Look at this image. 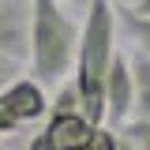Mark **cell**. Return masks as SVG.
Wrapping results in <instances>:
<instances>
[{
	"mask_svg": "<svg viewBox=\"0 0 150 150\" xmlns=\"http://www.w3.org/2000/svg\"><path fill=\"white\" fill-rule=\"evenodd\" d=\"M26 150H49V143H45V135H41V131H38L34 139H30V146Z\"/></svg>",
	"mask_w": 150,
	"mask_h": 150,
	"instance_id": "5bb4252c",
	"label": "cell"
},
{
	"mask_svg": "<svg viewBox=\"0 0 150 150\" xmlns=\"http://www.w3.org/2000/svg\"><path fill=\"white\" fill-rule=\"evenodd\" d=\"M0 101L8 105V112L15 116L19 128L45 120L49 109H53V101H49V94L41 86V79H26V75H19L15 83H8V86L0 90Z\"/></svg>",
	"mask_w": 150,
	"mask_h": 150,
	"instance_id": "5b68a950",
	"label": "cell"
},
{
	"mask_svg": "<svg viewBox=\"0 0 150 150\" xmlns=\"http://www.w3.org/2000/svg\"><path fill=\"white\" fill-rule=\"evenodd\" d=\"M64 4H71V8H90V0H64Z\"/></svg>",
	"mask_w": 150,
	"mask_h": 150,
	"instance_id": "9a60e30c",
	"label": "cell"
},
{
	"mask_svg": "<svg viewBox=\"0 0 150 150\" xmlns=\"http://www.w3.org/2000/svg\"><path fill=\"white\" fill-rule=\"evenodd\" d=\"M23 64H26V60H15V56L0 53V90H4L8 83H15V79H19V71H23Z\"/></svg>",
	"mask_w": 150,
	"mask_h": 150,
	"instance_id": "8fae6325",
	"label": "cell"
},
{
	"mask_svg": "<svg viewBox=\"0 0 150 150\" xmlns=\"http://www.w3.org/2000/svg\"><path fill=\"white\" fill-rule=\"evenodd\" d=\"M116 0H90L75 56V83L83 94V112L94 124H105V75L116 56Z\"/></svg>",
	"mask_w": 150,
	"mask_h": 150,
	"instance_id": "6da1fadb",
	"label": "cell"
},
{
	"mask_svg": "<svg viewBox=\"0 0 150 150\" xmlns=\"http://www.w3.org/2000/svg\"><path fill=\"white\" fill-rule=\"evenodd\" d=\"M83 30L64 11V0H30V71L41 83H60L75 68Z\"/></svg>",
	"mask_w": 150,
	"mask_h": 150,
	"instance_id": "7a4b0ae2",
	"label": "cell"
},
{
	"mask_svg": "<svg viewBox=\"0 0 150 150\" xmlns=\"http://www.w3.org/2000/svg\"><path fill=\"white\" fill-rule=\"evenodd\" d=\"M120 150H139V146H131V143H128V139H124V143H120Z\"/></svg>",
	"mask_w": 150,
	"mask_h": 150,
	"instance_id": "2e32d148",
	"label": "cell"
},
{
	"mask_svg": "<svg viewBox=\"0 0 150 150\" xmlns=\"http://www.w3.org/2000/svg\"><path fill=\"white\" fill-rule=\"evenodd\" d=\"M131 11H135V15H146V19H150V0H135V4H131Z\"/></svg>",
	"mask_w": 150,
	"mask_h": 150,
	"instance_id": "4fadbf2b",
	"label": "cell"
},
{
	"mask_svg": "<svg viewBox=\"0 0 150 150\" xmlns=\"http://www.w3.org/2000/svg\"><path fill=\"white\" fill-rule=\"evenodd\" d=\"M4 135H8V131H4V128H0V139H4Z\"/></svg>",
	"mask_w": 150,
	"mask_h": 150,
	"instance_id": "ac0fdd59",
	"label": "cell"
},
{
	"mask_svg": "<svg viewBox=\"0 0 150 150\" xmlns=\"http://www.w3.org/2000/svg\"><path fill=\"white\" fill-rule=\"evenodd\" d=\"M0 53L30 60V8L26 0H0Z\"/></svg>",
	"mask_w": 150,
	"mask_h": 150,
	"instance_id": "8992f818",
	"label": "cell"
},
{
	"mask_svg": "<svg viewBox=\"0 0 150 150\" xmlns=\"http://www.w3.org/2000/svg\"><path fill=\"white\" fill-rule=\"evenodd\" d=\"M0 128L8 131V135H11V131L19 128V124H15V116H11V112H8V105H4V101H0Z\"/></svg>",
	"mask_w": 150,
	"mask_h": 150,
	"instance_id": "7c38bea8",
	"label": "cell"
},
{
	"mask_svg": "<svg viewBox=\"0 0 150 150\" xmlns=\"http://www.w3.org/2000/svg\"><path fill=\"white\" fill-rule=\"evenodd\" d=\"M94 128L98 124L83 109H49L41 135H45L49 150H90Z\"/></svg>",
	"mask_w": 150,
	"mask_h": 150,
	"instance_id": "3957f363",
	"label": "cell"
},
{
	"mask_svg": "<svg viewBox=\"0 0 150 150\" xmlns=\"http://www.w3.org/2000/svg\"><path fill=\"white\" fill-rule=\"evenodd\" d=\"M120 26H124V34L135 41V49L150 53V19L146 15H135L131 8H124V11H120Z\"/></svg>",
	"mask_w": 150,
	"mask_h": 150,
	"instance_id": "ba28073f",
	"label": "cell"
},
{
	"mask_svg": "<svg viewBox=\"0 0 150 150\" xmlns=\"http://www.w3.org/2000/svg\"><path fill=\"white\" fill-rule=\"evenodd\" d=\"M116 4H120V8H131V4H135V0H116Z\"/></svg>",
	"mask_w": 150,
	"mask_h": 150,
	"instance_id": "e0dca14e",
	"label": "cell"
},
{
	"mask_svg": "<svg viewBox=\"0 0 150 150\" xmlns=\"http://www.w3.org/2000/svg\"><path fill=\"white\" fill-rule=\"evenodd\" d=\"M135 112V75H131V56L116 49L105 75V124H128Z\"/></svg>",
	"mask_w": 150,
	"mask_h": 150,
	"instance_id": "277c9868",
	"label": "cell"
},
{
	"mask_svg": "<svg viewBox=\"0 0 150 150\" xmlns=\"http://www.w3.org/2000/svg\"><path fill=\"white\" fill-rule=\"evenodd\" d=\"M120 135L128 139L131 146L150 150V120H146V116H131L128 124H120Z\"/></svg>",
	"mask_w": 150,
	"mask_h": 150,
	"instance_id": "9c48e42d",
	"label": "cell"
},
{
	"mask_svg": "<svg viewBox=\"0 0 150 150\" xmlns=\"http://www.w3.org/2000/svg\"><path fill=\"white\" fill-rule=\"evenodd\" d=\"M131 75H135V112L131 116H146L150 120V53L135 49V56H131Z\"/></svg>",
	"mask_w": 150,
	"mask_h": 150,
	"instance_id": "52a82bcc",
	"label": "cell"
},
{
	"mask_svg": "<svg viewBox=\"0 0 150 150\" xmlns=\"http://www.w3.org/2000/svg\"><path fill=\"white\" fill-rule=\"evenodd\" d=\"M120 143H124L120 131H112L109 124H98L94 128V139H90V150H120Z\"/></svg>",
	"mask_w": 150,
	"mask_h": 150,
	"instance_id": "30bf717a",
	"label": "cell"
}]
</instances>
